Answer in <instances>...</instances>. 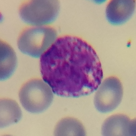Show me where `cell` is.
Listing matches in <instances>:
<instances>
[{"instance_id": "6da1fadb", "label": "cell", "mask_w": 136, "mask_h": 136, "mask_svg": "<svg viewBox=\"0 0 136 136\" xmlns=\"http://www.w3.org/2000/svg\"><path fill=\"white\" fill-rule=\"evenodd\" d=\"M40 73L44 81L58 96L79 97L97 90L103 77L94 49L78 37L57 38L42 55Z\"/></svg>"}, {"instance_id": "7a4b0ae2", "label": "cell", "mask_w": 136, "mask_h": 136, "mask_svg": "<svg viewBox=\"0 0 136 136\" xmlns=\"http://www.w3.org/2000/svg\"><path fill=\"white\" fill-rule=\"evenodd\" d=\"M56 30L50 26H26L20 32L17 45L23 53L39 58L55 41Z\"/></svg>"}, {"instance_id": "3957f363", "label": "cell", "mask_w": 136, "mask_h": 136, "mask_svg": "<svg viewBox=\"0 0 136 136\" xmlns=\"http://www.w3.org/2000/svg\"><path fill=\"white\" fill-rule=\"evenodd\" d=\"M52 89L41 79L35 78L25 83L20 89L19 97L24 108L29 112L41 113L50 106L53 99Z\"/></svg>"}, {"instance_id": "277c9868", "label": "cell", "mask_w": 136, "mask_h": 136, "mask_svg": "<svg viewBox=\"0 0 136 136\" xmlns=\"http://www.w3.org/2000/svg\"><path fill=\"white\" fill-rule=\"evenodd\" d=\"M59 8L57 0H26L21 2L18 11L25 23L31 26H46L55 21Z\"/></svg>"}, {"instance_id": "5b68a950", "label": "cell", "mask_w": 136, "mask_h": 136, "mask_svg": "<svg viewBox=\"0 0 136 136\" xmlns=\"http://www.w3.org/2000/svg\"><path fill=\"white\" fill-rule=\"evenodd\" d=\"M98 88L94 99L96 109L101 113L112 111L118 106L123 98V88L120 80L116 77H109Z\"/></svg>"}, {"instance_id": "8992f818", "label": "cell", "mask_w": 136, "mask_h": 136, "mask_svg": "<svg viewBox=\"0 0 136 136\" xmlns=\"http://www.w3.org/2000/svg\"><path fill=\"white\" fill-rule=\"evenodd\" d=\"M101 133L105 136H136V119L123 114L112 115L104 122Z\"/></svg>"}, {"instance_id": "52a82bcc", "label": "cell", "mask_w": 136, "mask_h": 136, "mask_svg": "<svg viewBox=\"0 0 136 136\" xmlns=\"http://www.w3.org/2000/svg\"><path fill=\"white\" fill-rule=\"evenodd\" d=\"M135 7L134 0H111L108 4L106 9L107 19L113 25L123 24L132 17Z\"/></svg>"}, {"instance_id": "ba28073f", "label": "cell", "mask_w": 136, "mask_h": 136, "mask_svg": "<svg viewBox=\"0 0 136 136\" xmlns=\"http://www.w3.org/2000/svg\"><path fill=\"white\" fill-rule=\"evenodd\" d=\"M17 58L13 48L4 41L0 40V80L4 81L12 75L16 68Z\"/></svg>"}, {"instance_id": "9c48e42d", "label": "cell", "mask_w": 136, "mask_h": 136, "mask_svg": "<svg viewBox=\"0 0 136 136\" xmlns=\"http://www.w3.org/2000/svg\"><path fill=\"white\" fill-rule=\"evenodd\" d=\"M0 128L17 123L22 116L21 109L17 103L10 99H0Z\"/></svg>"}, {"instance_id": "30bf717a", "label": "cell", "mask_w": 136, "mask_h": 136, "mask_svg": "<svg viewBox=\"0 0 136 136\" xmlns=\"http://www.w3.org/2000/svg\"><path fill=\"white\" fill-rule=\"evenodd\" d=\"M56 136H85V127L81 122L72 117L62 118L57 123L54 130Z\"/></svg>"}]
</instances>
